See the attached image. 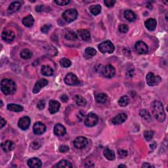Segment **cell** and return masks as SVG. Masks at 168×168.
Returning <instances> with one entry per match:
<instances>
[{"label":"cell","instance_id":"cell-28","mask_svg":"<svg viewBox=\"0 0 168 168\" xmlns=\"http://www.w3.org/2000/svg\"><path fill=\"white\" fill-rule=\"evenodd\" d=\"M21 7V2L20 1H14L12 4H11L9 7L8 8L9 11L10 12H16L20 9Z\"/></svg>","mask_w":168,"mask_h":168},{"label":"cell","instance_id":"cell-30","mask_svg":"<svg viewBox=\"0 0 168 168\" xmlns=\"http://www.w3.org/2000/svg\"><path fill=\"white\" fill-rule=\"evenodd\" d=\"M90 12L93 14V15H98L100 14L101 11V6L100 5H92L89 7Z\"/></svg>","mask_w":168,"mask_h":168},{"label":"cell","instance_id":"cell-11","mask_svg":"<svg viewBox=\"0 0 168 168\" xmlns=\"http://www.w3.org/2000/svg\"><path fill=\"white\" fill-rule=\"evenodd\" d=\"M46 130V126L41 122H36L33 126L34 133L36 135H41Z\"/></svg>","mask_w":168,"mask_h":168},{"label":"cell","instance_id":"cell-6","mask_svg":"<svg viewBox=\"0 0 168 168\" xmlns=\"http://www.w3.org/2000/svg\"><path fill=\"white\" fill-rule=\"evenodd\" d=\"M101 73L105 78H111L115 76L116 69L112 65H107L105 66H102Z\"/></svg>","mask_w":168,"mask_h":168},{"label":"cell","instance_id":"cell-23","mask_svg":"<svg viewBox=\"0 0 168 168\" xmlns=\"http://www.w3.org/2000/svg\"><path fill=\"white\" fill-rule=\"evenodd\" d=\"M7 109L10 111H12V112H22V111L23 110V107H22L21 105L11 103L7 105Z\"/></svg>","mask_w":168,"mask_h":168},{"label":"cell","instance_id":"cell-4","mask_svg":"<svg viewBox=\"0 0 168 168\" xmlns=\"http://www.w3.org/2000/svg\"><path fill=\"white\" fill-rule=\"evenodd\" d=\"M77 16H78V12L74 9H70L65 11L62 13V17H63L64 21L67 22H72L74 21H75L77 18Z\"/></svg>","mask_w":168,"mask_h":168},{"label":"cell","instance_id":"cell-15","mask_svg":"<svg viewBox=\"0 0 168 168\" xmlns=\"http://www.w3.org/2000/svg\"><path fill=\"white\" fill-rule=\"evenodd\" d=\"M127 118V116L124 113H120L116 115L115 117H114L112 119V122L113 124L114 125H119L126 120Z\"/></svg>","mask_w":168,"mask_h":168},{"label":"cell","instance_id":"cell-37","mask_svg":"<svg viewBox=\"0 0 168 168\" xmlns=\"http://www.w3.org/2000/svg\"><path fill=\"white\" fill-rule=\"evenodd\" d=\"M85 55L89 57H92V56H95L96 55V50L95 49H93L92 47H87L85 50Z\"/></svg>","mask_w":168,"mask_h":168},{"label":"cell","instance_id":"cell-17","mask_svg":"<svg viewBox=\"0 0 168 168\" xmlns=\"http://www.w3.org/2000/svg\"><path fill=\"white\" fill-rule=\"evenodd\" d=\"M15 144L13 141H6L1 143L2 149L5 152L12 151V150L15 149Z\"/></svg>","mask_w":168,"mask_h":168},{"label":"cell","instance_id":"cell-34","mask_svg":"<svg viewBox=\"0 0 168 168\" xmlns=\"http://www.w3.org/2000/svg\"><path fill=\"white\" fill-rule=\"evenodd\" d=\"M32 56V53L29 49H24L21 52V56L23 59H30Z\"/></svg>","mask_w":168,"mask_h":168},{"label":"cell","instance_id":"cell-44","mask_svg":"<svg viewBox=\"0 0 168 168\" xmlns=\"http://www.w3.org/2000/svg\"><path fill=\"white\" fill-rule=\"evenodd\" d=\"M118 154L119 156V157H120L121 158H124L127 156V151L125 150H119Z\"/></svg>","mask_w":168,"mask_h":168},{"label":"cell","instance_id":"cell-29","mask_svg":"<svg viewBox=\"0 0 168 168\" xmlns=\"http://www.w3.org/2000/svg\"><path fill=\"white\" fill-rule=\"evenodd\" d=\"M64 38L68 39V40L74 41L78 38V36H77L75 32H74L73 31L68 30L65 32Z\"/></svg>","mask_w":168,"mask_h":168},{"label":"cell","instance_id":"cell-20","mask_svg":"<svg viewBox=\"0 0 168 168\" xmlns=\"http://www.w3.org/2000/svg\"><path fill=\"white\" fill-rule=\"evenodd\" d=\"M54 133L57 136H63L66 133V129L62 125L58 124H56L55 127H54Z\"/></svg>","mask_w":168,"mask_h":168},{"label":"cell","instance_id":"cell-22","mask_svg":"<svg viewBox=\"0 0 168 168\" xmlns=\"http://www.w3.org/2000/svg\"><path fill=\"white\" fill-rule=\"evenodd\" d=\"M53 68L48 65H44L41 67V73L45 76H51L53 75Z\"/></svg>","mask_w":168,"mask_h":168},{"label":"cell","instance_id":"cell-25","mask_svg":"<svg viewBox=\"0 0 168 168\" xmlns=\"http://www.w3.org/2000/svg\"><path fill=\"white\" fill-rule=\"evenodd\" d=\"M124 16L128 21H134L137 18L135 13L132 10H126L124 12Z\"/></svg>","mask_w":168,"mask_h":168},{"label":"cell","instance_id":"cell-31","mask_svg":"<svg viewBox=\"0 0 168 168\" xmlns=\"http://www.w3.org/2000/svg\"><path fill=\"white\" fill-rule=\"evenodd\" d=\"M55 167L60 168H71L72 167V165L68 161L62 160L60 161L59 163L56 165Z\"/></svg>","mask_w":168,"mask_h":168},{"label":"cell","instance_id":"cell-40","mask_svg":"<svg viewBox=\"0 0 168 168\" xmlns=\"http://www.w3.org/2000/svg\"><path fill=\"white\" fill-rule=\"evenodd\" d=\"M118 29L119 32L125 34L128 32V30H129V27H128V26L126 24H121L119 26Z\"/></svg>","mask_w":168,"mask_h":168},{"label":"cell","instance_id":"cell-45","mask_svg":"<svg viewBox=\"0 0 168 168\" xmlns=\"http://www.w3.org/2000/svg\"><path fill=\"white\" fill-rule=\"evenodd\" d=\"M69 150V147L66 145H61L59 147V151L61 152H66Z\"/></svg>","mask_w":168,"mask_h":168},{"label":"cell","instance_id":"cell-10","mask_svg":"<svg viewBox=\"0 0 168 168\" xmlns=\"http://www.w3.org/2000/svg\"><path fill=\"white\" fill-rule=\"evenodd\" d=\"M64 82L68 85H76L79 84L78 77L73 73L68 74L64 78Z\"/></svg>","mask_w":168,"mask_h":168},{"label":"cell","instance_id":"cell-21","mask_svg":"<svg viewBox=\"0 0 168 168\" xmlns=\"http://www.w3.org/2000/svg\"><path fill=\"white\" fill-rule=\"evenodd\" d=\"M78 35L84 41H88L91 38V34L86 29H80L78 31Z\"/></svg>","mask_w":168,"mask_h":168},{"label":"cell","instance_id":"cell-47","mask_svg":"<svg viewBox=\"0 0 168 168\" xmlns=\"http://www.w3.org/2000/svg\"><path fill=\"white\" fill-rule=\"evenodd\" d=\"M61 100L62 101V102H66L68 100V96L66 95H62L61 97Z\"/></svg>","mask_w":168,"mask_h":168},{"label":"cell","instance_id":"cell-8","mask_svg":"<svg viewBox=\"0 0 168 168\" xmlns=\"http://www.w3.org/2000/svg\"><path fill=\"white\" fill-rule=\"evenodd\" d=\"M135 51L138 54L140 55H144L146 54L149 51V48H148L147 45L143 41H137L135 45Z\"/></svg>","mask_w":168,"mask_h":168},{"label":"cell","instance_id":"cell-42","mask_svg":"<svg viewBox=\"0 0 168 168\" xmlns=\"http://www.w3.org/2000/svg\"><path fill=\"white\" fill-rule=\"evenodd\" d=\"M51 28V25L50 24H45L44 26H43L41 28V30L43 33L44 34H47L48 33V32L50 30Z\"/></svg>","mask_w":168,"mask_h":168},{"label":"cell","instance_id":"cell-19","mask_svg":"<svg viewBox=\"0 0 168 168\" xmlns=\"http://www.w3.org/2000/svg\"><path fill=\"white\" fill-rule=\"evenodd\" d=\"M145 26L148 30L150 31H154L156 28V26H157V21L154 19L150 18L147 19L145 21Z\"/></svg>","mask_w":168,"mask_h":168},{"label":"cell","instance_id":"cell-12","mask_svg":"<svg viewBox=\"0 0 168 168\" xmlns=\"http://www.w3.org/2000/svg\"><path fill=\"white\" fill-rule=\"evenodd\" d=\"M1 37L2 39H4L5 41L11 42L14 40V39H15V35L13 30H4V32H2Z\"/></svg>","mask_w":168,"mask_h":168},{"label":"cell","instance_id":"cell-48","mask_svg":"<svg viewBox=\"0 0 168 168\" xmlns=\"http://www.w3.org/2000/svg\"><path fill=\"white\" fill-rule=\"evenodd\" d=\"M6 124V120L3 118H1V128H3Z\"/></svg>","mask_w":168,"mask_h":168},{"label":"cell","instance_id":"cell-14","mask_svg":"<svg viewBox=\"0 0 168 168\" xmlns=\"http://www.w3.org/2000/svg\"><path fill=\"white\" fill-rule=\"evenodd\" d=\"M48 84V81L45 79H41L40 80H39L38 81L36 82V84L34 85V87L33 88L32 92L34 93H38L39 92L41 88L44 87L47 85Z\"/></svg>","mask_w":168,"mask_h":168},{"label":"cell","instance_id":"cell-24","mask_svg":"<svg viewBox=\"0 0 168 168\" xmlns=\"http://www.w3.org/2000/svg\"><path fill=\"white\" fill-rule=\"evenodd\" d=\"M95 100L99 103H105L108 100V96L105 93H99L95 95Z\"/></svg>","mask_w":168,"mask_h":168},{"label":"cell","instance_id":"cell-33","mask_svg":"<svg viewBox=\"0 0 168 168\" xmlns=\"http://www.w3.org/2000/svg\"><path fill=\"white\" fill-rule=\"evenodd\" d=\"M139 114L141 116L142 118H144L145 120L147 122H150L151 121V116L149 114V112H148L147 110L143 109V110H141L140 111V112H139Z\"/></svg>","mask_w":168,"mask_h":168},{"label":"cell","instance_id":"cell-32","mask_svg":"<svg viewBox=\"0 0 168 168\" xmlns=\"http://www.w3.org/2000/svg\"><path fill=\"white\" fill-rule=\"evenodd\" d=\"M74 100L76 101V103L78 104V106L83 107V106H85V105L87 103L86 100H85L84 97H82L81 96L76 95L74 96Z\"/></svg>","mask_w":168,"mask_h":168},{"label":"cell","instance_id":"cell-38","mask_svg":"<svg viewBox=\"0 0 168 168\" xmlns=\"http://www.w3.org/2000/svg\"><path fill=\"white\" fill-rule=\"evenodd\" d=\"M41 144H42V142L40 139H37V140H35L32 142V143L31 144V147H32L33 149L37 150L39 149V148L41 147Z\"/></svg>","mask_w":168,"mask_h":168},{"label":"cell","instance_id":"cell-51","mask_svg":"<svg viewBox=\"0 0 168 168\" xmlns=\"http://www.w3.org/2000/svg\"><path fill=\"white\" fill-rule=\"evenodd\" d=\"M118 167H127V166H126V165L121 164V165H119V166H118Z\"/></svg>","mask_w":168,"mask_h":168},{"label":"cell","instance_id":"cell-46","mask_svg":"<svg viewBox=\"0 0 168 168\" xmlns=\"http://www.w3.org/2000/svg\"><path fill=\"white\" fill-rule=\"evenodd\" d=\"M45 102L44 100H41L38 102V104H37V107H38V109L39 110H42L44 109L45 108Z\"/></svg>","mask_w":168,"mask_h":168},{"label":"cell","instance_id":"cell-36","mask_svg":"<svg viewBox=\"0 0 168 168\" xmlns=\"http://www.w3.org/2000/svg\"><path fill=\"white\" fill-rule=\"evenodd\" d=\"M71 64H72V62H71L69 59L66 58H62L60 61V64H61V66L64 68H68L70 66Z\"/></svg>","mask_w":168,"mask_h":168},{"label":"cell","instance_id":"cell-43","mask_svg":"<svg viewBox=\"0 0 168 168\" xmlns=\"http://www.w3.org/2000/svg\"><path fill=\"white\" fill-rule=\"evenodd\" d=\"M104 3L107 7H112L114 5L116 1H114V0H105Z\"/></svg>","mask_w":168,"mask_h":168},{"label":"cell","instance_id":"cell-18","mask_svg":"<svg viewBox=\"0 0 168 168\" xmlns=\"http://www.w3.org/2000/svg\"><path fill=\"white\" fill-rule=\"evenodd\" d=\"M28 166L32 168H39L42 166L41 161L38 158H32L28 160Z\"/></svg>","mask_w":168,"mask_h":168},{"label":"cell","instance_id":"cell-27","mask_svg":"<svg viewBox=\"0 0 168 168\" xmlns=\"http://www.w3.org/2000/svg\"><path fill=\"white\" fill-rule=\"evenodd\" d=\"M34 23V19L32 15H28L24 17L22 20V24L26 27H31Z\"/></svg>","mask_w":168,"mask_h":168},{"label":"cell","instance_id":"cell-39","mask_svg":"<svg viewBox=\"0 0 168 168\" xmlns=\"http://www.w3.org/2000/svg\"><path fill=\"white\" fill-rule=\"evenodd\" d=\"M154 136V132L152 131H145L144 132V137L147 141L152 140Z\"/></svg>","mask_w":168,"mask_h":168},{"label":"cell","instance_id":"cell-16","mask_svg":"<svg viewBox=\"0 0 168 168\" xmlns=\"http://www.w3.org/2000/svg\"><path fill=\"white\" fill-rule=\"evenodd\" d=\"M61 107L59 102L55 100H51L49 104V110L51 114H55L58 112Z\"/></svg>","mask_w":168,"mask_h":168},{"label":"cell","instance_id":"cell-1","mask_svg":"<svg viewBox=\"0 0 168 168\" xmlns=\"http://www.w3.org/2000/svg\"><path fill=\"white\" fill-rule=\"evenodd\" d=\"M152 114L156 120L159 122H163L166 119V113L164 109V106L162 102L158 101H154L152 103Z\"/></svg>","mask_w":168,"mask_h":168},{"label":"cell","instance_id":"cell-3","mask_svg":"<svg viewBox=\"0 0 168 168\" xmlns=\"http://www.w3.org/2000/svg\"><path fill=\"white\" fill-rule=\"evenodd\" d=\"M99 49L102 53H112L115 49V47L109 40L104 41L99 45Z\"/></svg>","mask_w":168,"mask_h":168},{"label":"cell","instance_id":"cell-2","mask_svg":"<svg viewBox=\"0 0 168 168\" xmlns=\"http://www.w3.org/2000/svg\"><path fill=\"white\" fill-rule=\"evenodd\" d=\"M1 90L5 95H12L16 91V85L12 79H4L1 81Z\"/></svg>","mask_w":168,"mask_h":168},{"label":"cell","instance_id":"cell-7","mask_svg":"<svg viewBox=\"0 0 168 168\" xmlns=\"http://www.w3.org/2000/svg\"><path fill=\"white\" fill-rule=\"evenodd\" d=\"M98 122V116L94 113H89L85 119V125L87 127H93L97 125Z\"/></svg>","mask_w":168,"mask_h":168},{"label":"cell","instance_id":"cell-35","mask_svg":"<svg viewBox=\"0 0 168 168\" xmlns=\"http://www.w3.org/2000/svg\"><path fill=\"white\" fill-rule=\"evenodd\" d=\"M129 102V99L127 96L125 95L122 97L118 101V104L120 107H126Z\"/></svg>","mask_w":168,"mask_h":168},{"label":"cell","instance_id":"cell-5","mask_svg":"<svg viewBox=\"0 0 168 168\" xmlns=\"http://www.w3.org/2000/svg\"><path fill=\"white\" fill-rule=\"evenodd\" d=\"M162 81L161 78L159 76H155L152 72H149L147 75L146 81L150 86H155L160 83Z\"/></svg>","mask_w":168,"mask_h":168},{"label":"cell","instance_id":"cell-52","mask_svg":"<svg viewBox=\"0 0 168 168\" xmlns=\"http://www.w3.org/2000/svg\"><path fill=\"white\" fill-rule=\"evenodd\" d=\"M0 102H1V107L3 106V102H2V101H0Z\"/></svg>","mask_w":168,"mask_h":168},{"label":"cell","instance_id":"cell-9","mask_svg":"<svg viewBox=\"0 0 168 168\" xmlns=\"http://www.w3.org/2000/svg\"><path fill=\"white\" fill-rule=\"evenodd\" d=\"M87 139L84 137H78L74 141V145L78 149H82L87 145Z\"/></svg>","mask_w":168,"mask_h":168},{"label":"cell","instance_id":"cell-13","mask_svg":"<svg viewBox=\"0 0 168 168\" xmlns=\"http://www.w3.org/2000/svg\"><path fill=\"white\" fill-rule=\"evenodd\" d=\"M30 119L28 116L19 119L18 122V126L22 130H26L30 125Z\"/></svg>","mask_w":168,"mask_h":168},{"label":"cell","instance_id":"cell-50","mask_svg":"<svg viewBox=\"0 0 168 168\" xmlns=\"http://www.w3.org/2000/svg\"><path fill=\"white\" fill-rule=\"evenodd\" d=\"M154 147H153V148H152L153 149H155V148L156 147V143H155V142H154ZM150 147H151V149H152V147H153V144H150Z\"/></svg>","mask_w":168,"mask_h":168},{"label":"cell","instance_id":"cell-41","mask_svg":"<svg viewBox=\"0 0 168 168\" xmlns=\"http://www.w3.org/2000/svg\"><path fill=\"white\" fill-rule=\"evenodd\" d=\"M70 1L69 0H55V3L56 4H57L59 5H61V6H62V5H66L68 4H70Z\"/></svg>","mask_w":168,"mask_h":168},{"label":"cell","instance_id":"cell-26","mask_svg":"<svg viewBox=\"0 0 168 168\" xmlns=\"http://www.w3.org/2000/svg\"><path fill=\"white\" fill-rule=\"evenodd\" d=\"M104 156L109 160H114L116 158L114 152L113 150L109 149V148H106L104 150Z\"/></svg>","mask_w":168,"mask_h":168},{"label":"cell","instance_id":"cell-49","mask_svg":"<svg viewBox=\"0 0 168 168\" xmlns=\"http://www.w3.org/2000/svg\"><path fill=\"white\" fill-rule=\"evenodd\" d=\"M142 167H153L154 166H151V165H150L149 164H148V163H144L143 164V166H142Z\"/></svg>","mask_w":168,"mask_h":168}]
</instances>
